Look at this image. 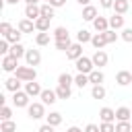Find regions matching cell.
Segmentation results:
<instances>
[{"mask_svg":"<svg viewBox=\"0 0 132 132\" xmlns=\"http://www.w3.org/2000/svg\"><path fill=\"white\" fill-rule=\"evenodd\" d=\"M14 76H19L23 82H27V80H35V78H37V70H35L33 66H19V68L14 70Z\"/></svg>","mask_w":132,"mask_h":132,"instance_id":"1","label":"cell"},{"mask_svg":"<svg viewBox=\"0 0 132 132\" xmlns=\"http://www.w3.org/2000/svg\"><path fill=\"white\" fill-rule=\"evenodd\" d=\"M74 66H76V70H78V72H85V74H89V72H93V70H95L93 60H91V58H87V56H80L78 60H74Z\"/></svg>","mask_w":132,"mask_h":132,"instance_id":"2","label":"cell"},{"mask_svg":"<svg viewBox=\"0 0 132 132\" xmlns=\"http://www.w3.org/2000/svg\"><path fill=\"white\" fill-rule=\"evenodd\" d=\"M27 113L31 120H41V118H45V105L43 103H29Z\"/></svg>","mask_w":132,"mask_h":132,"instance_id":"3","label":"cell"},{"mask_svg":"<svg viewBox=\"0 0 132 132\" xmlns=\"http://www.w3.org/2000/svg\"><path fill=\"white\" fill-rule=\"evenodd\" d=\"M16 68H19V60L14 56H10V54L2 56V70L4 72H14Z\"/></svg>","mask_w":132,"mask_h":132,"instance_id":"4","label":"cell"},{"mask_svg":"<svg viewBox=\"0 0 132 132\" xmlns=\"http://www.w3.org/2000/svg\"><path fill=\"white\" fill-rule=\"evenodd\" d=\"M25 62H27V66H39V62H41V54H39V50H27V54H25Z\"/></svg>","mask_w":132,"mask_h":132,"instance_id":"5","label":"cell"},{"mask_svg":"<svg viewBox=\"0 0 132 132\" xmlns=\"http://www.w3.org/2000/svg\"><path fill=\"white\" fill-rule=\"evenodd\" d=\"M12 103H14L16 107H29V95H27V91H16V93H12Z\"/></svg>","mask_w":132,"mask_h":132,"instance_id":"6","label":"cell"},{"mask_svg":"<svg viewBox=\"0 0 132 132\" xmlns=\"http://www.w3.org/2000/svg\"><path fill=\"white\" fill-rule=\"evenodd\" d=\"M39 99H41L43 105H54V103L58 101V95H56V91H52V89H43L41 95H39Z\"/></svg>","mask_w":132,"mask_h":132,"instance_id":"7","label":"cell"},{"mask_svg":"<svg viewBox=\"0 0 132 132\" xmlns=\"http://www.w3.org/2000/svg\"><path fill=\"white\" fill-rule=\"evenodd\" d=\"M91 60H93V64H95L97 68H103V66L107 64V60H109V56H107V54H105L103 50H97V52L93 54V58H91Z\"/></svg>","mask_w":132,"mask_h":132,"instance_id":"8","label":"cell"},{"mask_svg":"<svg viewBox=\"0 0 132 132\" xmlns=\"http://www.w3.org/2000/svg\"><path fill=\"white\" fill-rule=\"evenodd\" d=\"M21 85H23V80H21L19 76H10V78L4 80V87H6V91H10V93L21 91Z\"/></svg>","mask_w":132,"mask_h":132,"instance_id":"9","label":"cell"},{"mask_svg":"<svg viewBox=\"0 0 132 132\" xmlns=\"http://www.w3.org/2000/svg\"><path fill=\"white\" fill-rule=\"evenodd\" d=\"M25 91H27L29 97H39L43 89L39 87V82H35V80H27V82H25Z\"/></svg>","mask_w":132,"mask_h":132,"instance_id":"10","label":"cell"},{"mask_svg":"<svg viewBox=\"0 0 132 132\" xmlns=\"http://www.w3.org/2000/svg\"><path fill=\"white\" fill-rule=\"evenodd\" d=\"M25 16L31 19V21H37V19L41 16V6H37V4H27V8H25Z\"/></svg>","mask_w":132,"mask_h":132,"instance_id":"11","label":"cell"},{"mask_svg":"<svg viewBox=\"0 0 132 132\" xmlns=\"http://www.w3.org/2000/svg\"><path fill=\"white\" fill-rule=\"evenodd\" d=\"M80 56H82V43L76 41V43H72L70 50L66 52V58H68V60H78Z\"/></svg>","mask_w":132,"mask_h":132,"instance_id":"12","label":"cell"},{"mask_svg":"<svg viewBox=\"0 0 132 132\" xmlns=\"http://www.w3.org/2000/svg\"><path fill=\"white\" fill-rule=\"evenodd\" d=\"M93 27H95L97 33H103V31L109 29V19H107V16H97V19L93 21Z\"/></svg>","mask_w":132,"mask_h":132,"instance_id":"13","label":"cell"},{"mask_svg":"<svg viewBox=\"0 0 132 132\" xmlns=\"http://www.w3.org/2000/svg\"><path fill=\"white\" fill-rule=\"evenodd\" d=\"M21 33H33V29H35V21H31V19H21L19 21V27H16Z\"/></svg>","mask_w":132,"mask_h":132,"instance_id":"14","label":"cell"},{"mask_svg":"<svg viewBox=\"0 0 132 132\" xmlns=\"http://www.w3.org/2000/svg\"><path fill=\"white\" fill-rule=\"evenodd\" d=\"M116 82H118L120 87L130 85V82H132V72H128V70H120V72L116 74Z\"/></svg>","mask_w":132,"mask_h":132,"instance_id":"15","label":"cell"},{"mask_svg":"<svg viewBox=\"0 0 132 132\" xmlns=\"http://www.w3.org/2000/svg\"><path fill=\"white\" fill-rule=\"evenodd\" d=\"M97 16H99V14H97V8H95V6H91V4H89V6H82V21H91V23H93Z\"/></svg>","mask_w":132,"mask_h":132,"instance_id":"16","label":"cell"},{"mask_svg":"<svg viewBox=\"0 0 132 132\" xmlns=\"http://www.w3.org/2000/svg\"><path fill=\"white\" fill-rule=\"evenodd\" d=\"M109 29H113V31H118V29H124V14H113V16H109Z\"/></svg>","mask_w":132,"mask_h":132,"instance_id":"17","label":"cell"},{"mask_svg":"<svg viewBox=\"0 0 132 132\" xmlns=\"http://www.w3.org/2000/svg\"><path fill=\"white\" fill-rule=\"evenodd\" d=\"M91 43H93V47H95V50H103V47L107 45L105 33H95V35H93V39H91Z\"/></svg>","mask_w":132,"mask_h":132,"instance_id":"18","label":"cell"},{"mask_svg":"<svg viewBox=\"0 0 132 132\" xmlns=\"http://www.w3.org/2000/svg\"><path fill=\"white\" fill-rule=\"evenodd\" d=\"M99 120L101 122H113L116 120V111L111 107H101L99 109Z\"/></svg>","mask_w":132,"mask_h":132,"instance_id":"19","label":"cell"},{"mask_svg":"<svg viewBox=\"0 0 132 132\" xmlns=\"http://www.w3.org/2000/svg\"><path fill=\"white\" fill-rule=\"evenodd\" d=\"M130 116H132L130 107H118L116 109V120L118 122H130Z\"/></svg>","mask_w":132,"mask_h":132,"instance_id":"20","label":"cell"},{"mask_svg":"<svg viewBox=\"0 0 132 132\" xmlns=\"http://www.w3.org/2000/svg\"><path fill=\"white\" fill-rule=\"evenodd\" d=\"M89 80H91L93 85H101V82L105 80V74L101 72V68H95L93 72H89Z\"/></svg>","mask_w":132,"mask_h":132,"instance_id":"21","label":"cell"},{"mask_svg":"<svg viewBox=\"0 0 132 132\" xmlns=\"http://www.w3.org/2000/svg\"><path fill=\"white\" fill-rule=\"evenodd\" d=\"M8 54H10V56H14V58L19 60V58H23V56L27 54V50L23 47V43H12V45H10V52H8Z\"/></svg>","mask_w":132,"mask_h":132,"instance_id":"22","label":"cell"},{"mask_svg":"<svg viewBox=\"0 0 132 132\" xmlns=\"http://www.w3.org/2000/svg\"><path fill=\"white\" fill-rule=\"evenodd\" d=\"M50 21L52 19H47V16H39L35 21V29L37 31H50Z\"/></svg>","mask_w":132,"mask_h":132,"instance_id":"23","label":"cell"},{"mask_svg":"<svg viewBox=\"0 0 132 132\" xmlns=\"http://www.w3.org/2000/svg\"><path fill=\"white\" fill-rule=\"evenodd\" d=\"M21 37H23V33H21L19 29H12V31H10V33H8L4 39H6V41L12 45V43H21Z\"/></svg>","mask_w":132,"mask_h":132,"instance_id":"24","label":"cell"},{"mask_svg":"<svg viewBox=\"0 0 132 132\" xmlns=\"http://www.w3.org/2000/svg\"><path fill=\"white\" fill-rule=\"evenodd\" d=\"M50 39H52V35H50L47 31H39V33L35 35V43H37V45H47Z\"/></svg>","mask_w":132,"mask_h":132,"instance_id":"25","label":"cell"},{"mask_svg":"<svg viewBox=\"0 0 132 132\" xmlns=\"http://www.w3.org/2000/svg\"><path fill=\"white\" fill-rule=\"evenodd\" d=\"M89 82H91V80H89V74H85V72H78V74L74 76V85L80 87V89H85Z\"/></svg>","mask_w":132,"mask_h":132,"instance_id":"26","label":"cell"},{"mask_svg":"<svg viewBox=\"0 0 132 132\" xmlns=\"http://www.w3.org/2000/svg\"><path fill=\"white\" fill-rule=\"evenodd\" d=\"M56 39H70V33L66 27H56L54 29V41Z\"/></svg>","mask_w":132,"mask_h":132,"instance_id":"27","label":"cell"},{"mask_svg":"<svg viewBox=\"0 0 132 132\" xmlns=\"http://www.w3.org/2000/svg\"><path fill=\"white\" fill-rule=\"evenodd\" d=\"M56 95H58V99H70V95H72V91H70V87H64V85H58V89H56Z\"/></svg>","mask_w":132,"mask_h":132,"instance_id":"28","label":"cell"},{"mask_svg":"<svg viewBox=\"0 0 132 132\" xmlns=\"http://www.w3.org/2000/svg\"><path fill=\"white\" fill-rule=\"evenodd\" d=\"M91 97H93V99H103V97H105V87H103V85H93Z\"/></svg>","mask_w":132,"mask_h":132,"instance_id":"29","label":"cell"},{"mask_svg":"<svg viewBox=\"0 0 132 132\" xmlns=\"http://www.w3.org/2000/svg\"><path fill=\"white\" fill-rule=\"evenodd\" d=\"M130 8V4H128V0H116L113 2V10L118 12V14H124L126 10Z\"/></svg>","mask_w":132,"mask_h":132,"instance_id":"30","label":"cell"},{"mask_svg":"<svg viewBox=\"0 0 132 132\" xmlns=\"http://www.w3.org/2000/svg\"><path fill=\"white\" fill-rule=\"evenodd\" d=\"M91 39H93V35H91L87 29H80V31L76 33V41H78V43H89Z\"/></svg>","mask_w":132,"mask_h":132,"instance_id":"31","label":"cell"},{"mask_svg":"<svg viewBox=\"0 0 132 132\" xmlns=\"http://www.w3.org/2000/svg\"><path fill=\"white\" fill-rule=\"evenodd\" d=\"M54 45H56V50H60V52H68L70 45H72V41H70V39H56Z\"/></svg>","mask_w":132,"mask_h":132,"instance_id":"32","label":"cell"},{"mask_svg":"<svg viewBox=\"0 0 132 132\" xmlns=\"http://www.w3.org/2000/svg\"><path fill=\"white\" fill-rule=\"evenodd\" d=\"M45 120H47V124H52V126H60V124H62V113L52 111L50 116H45Z\"/></svg>","mask_w":132,"mask_h":132,"instance_id":"33","label":"cell"},{"mask_svg":"<svg viewBox=\"0 0 132 132\" xmlns=\"http://www.w3.org/2000/svg\"><path fill=\"white\" fill-rule=\"evenodd\" d=\"M0 132H16V124H14L12 120H2Z\"/></svg>","mask_w":132,"mask_h":132,"instance_id":"34","label":"cell"},{"mask_svg":"<svg viewBox=\"0 0 132 132\" xmlns=\"http://www.w3.org/2000/svg\"><path fill=\"white\" fill-rule=\"evenodd\" d=\"M74 82V76H70L68 72H62L60 76H58V85H64V87H70Z\"/></svg>","mask_w":132,"mask_h":132,"instance_id":"35","label":"cell"},{"mask_svg":"<svg viewBox=\"0 0 132 132\" xmlns=\"http://www.w3.org/2000/svg\"><path fill=\"white\" fill-rule=\"evenodd\" d=\"M41 16H47V19H52V16H54V6H52L50 2L41 4Z\"/></svg>","mask_w":132,"mask_h":132,"instance_id":"36","label":"cell"},{"mask_svg":"<svg viewBox=\"0 0 132 132\" xmlns=\"http://www.w3.org/2000/svg\"><path fill=\"white\" fill-rule=\"evenodd\" d=\"M116 132H132V122H118Z\"/></svg>","mask_w":132,"mask_h":132,"instance_id":"37","label":"cell"},{"mask_svg":"<svg viewBox=\"0 0 132 132\" xmlns=\"http://www.w3.org/2000/svg\"><path fill=\"white\" fill-rule=\"evenodd\" d=\"M99 128H101V132H116V124L113 122H101Z\"/></svg>","mask_w":132,"mask_h":132,"instance_id":"38","label":"cell"},{"mask_svg":"<svg viewBox=\"0 0 132 132\" xmlns=\"http://www.w3.org/2000/svg\"><path fill=\"white\" fill-rule=\"evenodd\" d=\"M10 31H12L10 23H8V21H2V23H0V33H2V37H6V35L10 33Z\"/></svg>","mask_w":132,"mask_h":132,"instance_id":"39","label":"cell"},{"mask_svg":"<svg viewBox=\"0 0 132 132\" xmlns=\"http://www.w3.org/2000/svg\"><path fill=\"white\" fill-rule=\"evenodd\" d=\"M105 33V39H107V43H113V41H118V33L113 31V29H107V31H103Z\"/></svg>","mask_w":132,"mask_h":132,"instance_id":"40","label":"cell"},{"mask_svg":"<svg viewBox=\"0 0 132 132\" xmlns=\"http://www.w3.org/2000/svg\"><path fill=\"white\" fill-rule=\"evenodd\" d=\"M12 118V109L8 105H2V111H0V120H10Z\"/></svg>","mask_w":132,"mask_h":132,"instance_id":"41","label":"cell"},{"mask_svg":"<svg viewBox=\"0 0 132 132\" xmlns=\"http://www.w3.org/2000/svg\"><path fill=\"white\" fill-rule=\"evenodd\" d=\"M8 52H10V43L2 37V39H0V54H2V56H6Z\"/></svg>","mask_w":132,"mask_h":132,"instance_id":"42","label":"cell"},{"mask_svg":"<svg viewBox=\"0 0 132 132\" xmlns=\"http://www.w3.org/2000/svg\"><path fill=\"white\" fill-rule=\"evenodd\" d=\"M122 39H124V41H128V43H132V29H130V27L122 29Z\"/></svg>","mask_w":132,"mask_h":132,"instance_id":"43","label":"cell"},{"mask_svg":"<svg viewBox=\"0 0 132 132\" xmlns=\"http://www.w3.org/2000/svg\"><path fill=\"white\" fill-rule=\"evenodd\" d=\"M85 132H101V128L97 124H87L85 126Z\"/></svg>","mask_w":132,"mask_h":132,"instance_id":"44","label":"cell"},{"mask_svg":"<svg viewBox=\"0 0 132 132\" xmlns=\"http://www.w3.org/2000/svg\"><path fill=\"white\" fill-rule=\"evenodd\" d=\"M54 128H56V126H52V124H47V122H45V124H43V126H41L37 132H56Z\"/></svg>","mask_w":132,"mask_h":132,"instance_id":"45","label":"cell"},{"mask_svg":"<svg viewBox=\"0 0 132 132\" xmlns=\"http://www.w3.org/2000/svg\"><path fill=\"white\" fill-rule=\"evenodd\" d=\"M113 2H116V0H99L101 8H113Z\"/></svg>","mask_w":132,"mask_h":132,"instance_id":"46","label":"cell"},{"mask_svg":"<svg viewBox=\"0 0 132 132\" xmlns=\"http://www.w3.org/2000/svg\"><path fill=\"white\" fill-rule=\"evenodd\" d=\"M50 4H52L54 8H60V6H64V4H66V0H50Z\"/></svg>","mask_w":132,"mask_h":132,"instance_id":"47","label":"cell"},{"mask_svg":"<svg viewBox=\"0 0 132 132\" xmlns=\"http://www.w3.org/2000/svg\"><path fill=\"white\" fill-rule=\"evenodd\" d=\"M66 132H85V130H80V128H78V126H70V128H68V130H66Z\"/></svg>","mask_w":132,"mask_h":132,"instance_id":"48","label":"cell"},{"mask_svg":"<svg viewBox=\"0 0 132 132\" xmlns=\"http://www.w3.org/2000/svg\"><path fill=\"white\" fill-rule=\"evenodd\" d=\"M76 2H78L80 6H89V2H91V0H76Z\"/></svg>","mask_w":132,"mask_h":132,"instance_id":"49","label":"cell"},{"mask_svg":"<svg viewBox=\"0 0 132 132\" xmlns=\"http://www.w3.org/2000/svg\"><path fill=\"white\" fill-rule=\"evenodd\" d=\"M25 2H27V4H37L39 0H25Z\"/></svg>","mask_w":132,"mask_h":132,"instance_id":"50","label":"cell"},{"mask_svg":"<svg viewBox=\"0 0 132 132\" xmlns=\"http://www.w3.org/2000/svg\"><path fill=\"white\" fill-rule=\"evenodd\" d=\"M4 2H6V4H16L19 0H4Z\"/></svg>","mask_w":132,"mask_h":132,"instance_id":"51","label":"cell"},{"mask_svg":"<svg viewBox=\"0 0 132 132\" xmlns=\"http://www.w3.org/2000/svg\"><path fill=\"white\" fill-rule=\"evenodd\" d=\"M45 2H50V0H45Z\"/></svg>","mask_w":132,"mask_h":132,"instance_id":"52","label":"cell"},{"mask_svg":"<svg viewBox=\"0 0 132 132\" xmlns=\"http://www.w3.org/2000/svg\"><path fill=\"white\" fill-rule=\"evenodd\" d=\"M130 109H132V107H130Z\"/></svg>","mask_w":132,"mask_h":132,"instance_id":"53","label":"cell"}]
</instances>
